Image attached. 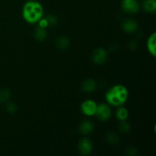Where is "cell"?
<instances>
[{
    "label": "cell",
    "mask_w": 156,
    "mask_h": 156,
    "mask_svg": "<svg viewBox=\"0 0 156 156\" xmlns=\"http://www.w3.org/2000/svg\"><path fill=\"white\" fill-rule=\"evenodd\" d=\"M79 151L82 155H88L91 153L93 150V144L88 138H82L78 145Z\"/></svg>",
    "instance_id": "obj_7"
},
{
    "label": "cell",
    "mask_w": 156,
    "mask_h": 156,
    "mask_svg": "<svg viewBox=\"0 0 156 156\" xmlns=\"http://www.w3.org/2000/svg\"><path fill=\"white\" fill-rule=\"evenodd\" d=\"M143 8L148 13H155L156 11V0H144Z\"/></svg>",
    "instance_id": "obj_13"
},
{
    "label": "cell",
    "mask_w": 156,
    "mask_h": 156,
    "mask_svg": "<svg viewBox=\"0 0 156 156\" xmlns=\"http://www.w3.org/2000/svg\"><path fill=\"white\" fill-rule=\"evenodd\" d=\"M46 19L47 20L49 26H54L58 23V19L56 16L53 15H48L45 17Z\"/></svg>",
    "instance_id": "obj_19"
},
{
    "label": "cell",
    "mask_w": 156,
    "mask_h": 156,
    "mask_svg": "<svg viewBox=\"0 0 156 156\" xmlns=\"http://www.w3.org/2000/svg\"><path fill=\"white\" fill-rule=\"evenodd\" d=\"M111 115H112V111L108 104L103 103L98 105L94 116H96L99 120L102 122L108 121L111 117Z\"/></svg>",
    "instance_id": "obj_3"
},
{
    "label": "cell",
    "mask_w": 156,
    "mask_h": 156,
    "mask_svg": "<svg viewBox=\"0 0 156 156\" xmlns=\"http://www.w3.org/2000/svg\"><path fill=\"white\" fill-rule=\"evenodd\" d=\"M38 26L41 27H44V28H47V27H49L48 22H47V20L46 19V18L43 17L41 20L37 22Z\"/></svg>",
    "instance_id": "obj_21"
},
{
    "label": "cell",
    "mask_w": 156,
    "mask_h": 156,
    "mask_svg": "<svg viewBox=\"0 0 156 156\" xmlns=\"http://www.w3.org/2000/svg\"><path fill=\"white\" fill-rule=\"evenodd\" d=\"M129 91L125 85L117 84L108 89L105 94V100L111 106H123L127 101Z\"/></svg>",
    "instance_id": "obj_1"
},
{
    "label": "cell",
    "mask_w": 156,
    "mask_h": 156,
    "mask_svg": "<svg viewBox=\"0 0 156 156\" xmlns=\"http://www.w3.org/2000/svg\"><path fill=\"white\" fill-rule=\"evenodd\" d=\"M120 124H119L118 129L119 130L121 133H128L131 129L130 124H129L128 122H126V120H124V121H120Z\"/></svg>",
    "instance_id": "obj_18"
},
{
    "label": "cell",
    "mask_w": 156,
    "mask_h": 156,
    "mask_svg": "<svg viewBox=\"0 0 156 156\" xmlns=\"http://www.w3.org/2000/svg\"><path fill=\"white\" fill-rule=\"evenodd\" d=\"M115 116L119 121H124V120H126L128 119L129 111H128V110L126 108L123 107V106L117 107V109L115 113Z\"/></svg>",
    "instance_id": "obj_12"
},
{
    "label": "cell",
    "mask_w": 156,
    "mask_h": 156,
    "mask_svg": "<svg viewBox=\"0 0 156 156\" xmlns=\"http://www.w3.org/2000/svg\"><path fill=\"white\" fill-rule=\"evenodd\" d=\"M121 8L126 13L135 15L140 11V5L138 0H122Z\"/></svg>",
    "instance_id": "obj_5"
},
{
    "label": "cell",
    "mask_w": 156,
    "mask_h": 156,
    "mask_svg": "<svg viewBox=\"0 0 156 156\" xmlns=\"http://www.w3.org/2000/svg\"><path fill=\"white\" fill-rule=\"evenodd\" d=\"M22 17L26 22L36 24L44 17V8L36 0H29L24 3L22 9Z\"/></svg>",
    "instance_id": "obj_2"
},
{
    "label": "cell",
    "mask_w": 156,
    "mask_h": 156,
    "mask_svg": "<svg viewBox=\"0 0 156 156\" xmlns=\"http://www.w3.org/2000/svg\"><path fill=\"white\" fill-rule=\"evenodd\" d=\"M70 45V40L67 37H60L56 41V46L59 49L65 50L67 49Z\"/></svg>",
    "instance_id": "obj_14"
},
{
    "label": "cell",
    "mask_w": 156,
    "mask_h": 156,
    "mask_svg": "<svg viewBox=\"0 0 156 156\" xmlns=\"http://www.w3.org/2000/svg\"><path fill=\"white\" fill-rule=\"evenodd\" d=\"M106 140L108 143L113 145L117 144L119 141H120L119 136L117 135V133H116L115 132H113V131H110V132L107 133Z\"/></svg>",
    "instance_id": "obj_16"
},
{
    "label": "cell",
    "mask_w": 156,
    "mask_h": 156,
    "mask_svg": "<svg viewBox=\"0 0 156 156\" xmlns=\"http://www.w3.org/2000/svg\"><path fill=\"white\" fill-rule=\"evenodd\" d=\"M146 47L149 53L152 56H156V33L153 32L150 36L148 37L147 42H146Z\"/></svg>",
    "instance_id": "obj_10"
},
{
    "label": "cell",
    "mask_w": 156,
    "mask_h": 156,
    "mask_svg": "<svg viewBox=\"0 0 156 156\" xmlns=\"http://www.w3.org/2000/svg\"><path fill=\"white\" fill-rule=\"evenodd\" d=\"M94 123L89 120H85L79 125V131L83 135H88L94 130Z\"/></svg>",
    "instance_id": "obj_9"
},
{
    "label": "cell",
    "mask_w": 156,
    "mask_h": 156,
    "mask_svg": "<svg viewBox=\"0 0 156 156\" xmlns=\"http://www.w3.org/2000/svg\"><path fill=\"white\" fill-rule=\"evenodd\" d=\"M108 58V53L105 49L101 48H97L94 52L92 53V56H91V59L94 63L97 64V65H102L105 63Z\"/></svg>",
    "instance_id": "obj_6"
},
{
    "label": "cell",
    "mask_w": 156,
    "mask_h": 156,
    "mask_svg": "<svg viewBox=\"0 0 156 156\" xmlns=\"http://www.w3.org/2000/svg\"><path fill=\"white\" fill-rule=\"evenodd\" d=\"M82 91L87 93H91L97 89V83L92 79H88L82 84Z\"/></svg>",
    "instance_id": "obj_11"
},
{
    "label": "cell",
    "mask_w": 156,
    "mask_h": 156,
    "mask_svg": "<svg viewBox=\"0 0 156 156\" xmlns=\"http://www.w3.org/2000/svg\"><path fill=\"white\" fill-rule=\"evenodd\" d=\"M97 107V103L94 100L87 99L82 102L80 109L84 115L87 116V117H93V116L95 115Z\"/></svg>",
    "instance_id": "obj_4"
},
{
    "label": "cell",
    "mask_w": 156,
    "mask_h": 156,
    "mask_svg": "<svg viewBox=\"0 0 156 156\" xmlns=\"http://www.w3.org/2000/svg\"><path fill=\"white\" fill-rule=\"evenodd\" d=\"M47 37V31L46 28L38 26L34 31V37L38 41H44Z\"/></svg>",
    "instance_id": "obj_15"
},
{
    "label": "cell",
    "mask_w": 156,
    "mask_h": 156,
    "mask_svg": "<svg viewBox=\"0 0 156 156\" xmlns=\"http://www.w3.org/2000/svg\"><path fill=\"white\" fill-rule=\"evenodd\" d=\"M6 111L9 114H14V113L16 112L17 111V106L14 103H9L6 105Z\"/></svg>",
    "instance_id": "obj_20"
},
{
    "label": "cell",
    "mask_w": 156,
    "mask_h": 156,
    "mask_svg": "<svg viewBox=\"0 0 156 156\" xmlns=\"http://www.w3.org/2000/svg\"><path fill=\"white\" fill-rule=\"evenodd\" d=\"M121 27L122 29L126 33H134L138 29V23L136 20L128 18L123 21Z\"/></svg>",
    "instance_id": "obj_8"
},
{
    "label": "cell",
    "mask_w": 156,
    "mask_h": 156,
    "mask_svg": "<svg viewBox=\"0 0 156 156\" xmlns=\"http://www.w3.org/2000/svg\"><path fill=\"white\" fill-rule=\"evenodd\" d=\"M11 98V92L8 89H2L0 91V103L9 101Z\"/></svg>",
    "instance_id": "obj_17"
}]
</instances>
